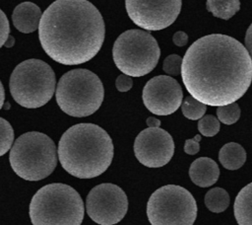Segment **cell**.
<instances>
[{"label": "cell", "mask_w": 252, "mask_h": 225, "mask_svg": "<svg viewBox=\"0 0 252 225\" xmlns=\"http://www.w3.org/2000/svg\"><path fill=\"white\" fill-rule=\"evenodd\" d=\"M181 77L188 93L206 106L235 103L252 82V58L246 47L226 35L200 38L186 50Z\"/></svg>", "instance_id": "obj_1"}, {"label": "cell", "mask_w": 252, "mask_h": 225, "mask_svg": "<svg viewBox=\"0 0 252 225\" xmlns=\"http://www.w3.org/2000/svg\"><path fill=\"white\" fill-rule=\"evenodd\" d=\"M105 27L97 8L88 0H56L43 12L38 38L45 53L64 65L94 57L104 40Z\"/></svg>", "instance_id": "obj_2"}, {"label": "cell", "mask_w": 252, "mask_h": 225, "mask_svg": "<svg viewBox=\"0 0 252 225\" xmlns=\"http://www.w3.org/2000/svg\"><path fill=\"white\" fill-rule=\"evenodd\" d=\"M57 154L62 168L79 179H92L104 173L114 154L108 133L94 123H78L61 136Z\"/></svg>", "instance_id": "obj_3"}, {"label": "cell", "mask_w": 252, "mask_h": 225, "mask_svg": "<svg viewBox=\"0 0 252 225\" xmlns=\"http://www.w3.org/2000/svg\"><path fill=\"white\" fill-rule=\"evenodd\" d=\"M84 202L72 187L53 183L40 188L30 203L32 225H81Z\"/></svg>", "instance_id": "obj_4"}, {"label": "cell", "mask_w": 252, "mask_h": 225, "mask_svg": "<svg viewBox=\"0 0 252 225\" xmlns=\"http://www.w3.org/2000/svg\"><path fill=\"white\" fill-rule=\"evenodd\" d=\"M13 171L26 181H40L48 177L57 165L53 140L44 133L30 131L19 136L9 155Z\"/></svg>", "instance_id": "obj_5"}, {"label": "cell", "mask_w": 252, "mask_h": 225, "mask_svg": "<svg viewBox=\"0 0 252 225\" xmlns=\"http://www.w3.org/2000/svg\"><path fill=\"white\" fill-rule=\"evenodd\" d=\"M104 97L103 85L96 74L88 69H73L59 79L55 98L59 108L75 117L95 112Z\"/></svg>", "instance_id": "obj_6"}, {"label": "cell", "mask_w": 252, "mask_h": 225, "mask_svg": "<svg viewBox=\"0 0 252 225\" xmlns=\"http://www.w3.org/2000/svg\"><path fill=\"white\" fill-rule=\"evenodd\" d=\"M55 74L52 68L40 59H28L13 70L10 93L17 104L27 109H36L47 104L55 91Z\"/></svg>", "instance_id": "obj_7"}, {"label": "cell", "mask_w": 252, "mask_h": 225, "mask_svg": "<svg viewBox=\"0 0 252 225\" xmlns=\"http://www.w3.org/2000/svg\"><path fill=\"white\" fill-rule=\"evenodd\" d=\"M160 49L156 38L148 32L128 30L122 33L112 47L116 67L130 77H141L157 66Z\"/></svg>", "instance_id": "obj_8"}, {"label": "cell", "mask_w": 252, "mask_h": 225, "mask_svg": "<svg viewBox=\"0 0 252 225\" xmlns=\"http://www.w3.org/2000/svg\"><path fill=\"white\" fill-rule=\"evenodd\" d=\"M197 211L193 195L176 185L158 188L147 203V216L152 225H193Z\"/></svg>", "instance_id": "obj_9"}, {"label": "cell", "mask_w": 252, "mask_h": 225, "mask_svg": "<svg viewBox=\"0 0 252 225\" xmlns=\"http://www.w3.org/2000/svg\"><path fill=\"white\" fill-rule=\"evenodd\" d=\"M86 210L95 223L114 225L120 222L127 213V195L120 187L114 184L97 185L87 195Z\"/></svg>", "instance_id": "obj_10"}, {"label": "cell", "mask_w": 252, "mask_h": 225, "mask_svg": "<svg viewBox=\"0 0 252 225\" xmlns=\"http://www.w3.org/2000/svg\"><path fill=\"white\" fill-rule=\"evenodd\" d=\"M182 0H125L129 18L146 31H160L178 17Z\"/></svg>", "instance_id": "obj_11"}, {"label": "cell", "mask_w": 252, "mask_h": 225, "mask_svg": "<svg viewBox=\"0 0 252 225\" xmlns=\"http://www.w3.org/2000/svg\"><path fill=\"white\" fill-rule=\"evenodd\" d=\"M134 153L138 161L149 168L166 165L173 156L174 142L171 135L159 127L142 130L134 141Z\"/></svg>", "instance_id": "obj_12"}, {"label": "cell", "mask_w": 252, "mask_h": 225, "mask_svg": "<svg viewBox=\"0 0 252 225\" xmlns=\"http://www.w3.org/2000/svg\"><path fill=\"white\" fill-rule=\"evenodd\" d=\"M183 92L179 83L170 76L158 75L150 79L142 94L145 107L154 114L168 115L181 106Z\"/></svg>", "instance_id": "obj_13"}, {"label": "cell", "mask_w": 252, "mask_h": 225, "mask_svg": "<svg viewBox=\"0 0 252 225\" xmlns=\"http://www.w3.org/2000/svg\"><path fill=\"white\" fill-rule=\"evenodd\" d=\"M41 16V11L37 5L32 2H23L14 9L12 21L18 31L30 34L39 27Z\"/></svg>", "instance_id": "obj_14"}, {"label": "cell", "mask_w": 252, "mask_h": 225, "mask_svg": "<svg viewBox=\"0 0 252 225\" xmlns=\"http://www.w3.org/2000/svg\"><path fill=\"white\" fill-rule=\"evenodd\" d=\"M189 177L195 185L201 188H208L217 183L220 177V169L218 164L211 158L201 157L191 164Z\"/></svg>", "instance_id": "obj_15"}, {"label": "cell", "mask_w": 252, "mask_h": 225, "mask_svg": "<svg viewBox=\"0 0 252 225\" xmlns=\"http://www.w3.org/2000/svg\"><path fill=\"white\" fill-rule=\"evenodd\" d=\"M233 212L238 225H252V183L241 188L236 195Z\"/></svg>", "instance_id": "obj_16"}, {"label": "cell", "mask_w": 252, "mask_h": 225, "mask_svg": "<svg viewBox=\"0 0 252 225\" xmlns=\"http://www.w3.org/2000/svg\"><path fill=\"white\" fill-rule=\"evenodd\" d=\"M219 160L223 168L234 171L243 166L246 161V151L235 142L224 144L219 152Z\"/></svg>", "instance_id": "obj_17"}, {"label": "cell", "mask_w": 252, "mask_h": 225, "mask_svg": "<svg viewBox=\"0 0 252 225\" xmlns=\"http://www.w3.org/2000/svg\"><path fill=\"white\" fill-rule=\"evenodd\" d=\"M207 10L215 17L228 20L240 9L239 0H207Z\"/></svg>", "instance_id": "obj_18"}, {"label": "cell", "mask_w": 252, "mask_h": 225, "mask_svg": "<svg viewBox=\"0 0 252 225\" xmlns=\"http://www.w3.org/2000/svg\"><path fill=\"white\" fill-rule=\"evenodd\" d=\"M204 201L210 211L220 213L228 207L230 198L225 189L221 188H214L206 193Z\"/></svg>", "instance_id": "obj_19"}, {"label": "cell", "mask_w": 252, "mask_h": 225, "mask_svg": "<svg viewBox=\"0 0 252 225\" xmlns=\"http://www.w3.org/2000/svg\"><path fill=\"white\" fill-rule=\"evenodd\" d=\"M181 110L185 117L188 119L197 120L204 116L207 111V107L205 104L194 99L192 96H188L182 102Z\"/></svg>", "instance_id": "obj_20"}, {"label": "cell", "mask_w": 252, "mask_h": 225, "mask_svg": "<svg viewBox=\"0 0 252 225\" xmlns=\"http://www.w3.org/2000/svg\"><path fill=\"white\" fill-rule=\"evenodd\" d=\"M218 119L227 125L235 123L240 117V108L236 103L226 106L218 107L217 109Z\"/></svg>", "instance_id": "obj_21"}, {"label": "cell", "mask_w": 252, "mask_h": 225, "mask_svg": "<svg viewBox=\"0 0 252 225\" xmlns=\"http://www.w3.org/2000/svg\"><path fill=\"white\" fill-rule=\"evenodd\" d=\"M14 141L12 125L3 117H0V157L6 154Z\"/></svg>", "instance_id": "obj_22"}, {"label": "cell", "mask_w": 252, "mask_h": 225, "mask_svg": "<svg viewBox=\"0 0 252 225\" xmlns=\"http://www.w3.org/2000/svg\"><path fill=\"white\" fill-rule=\"evenodd\" d=\"M198 129L200 133L204 136H215L220 131V121L214 115H205L202 118H200L198 122Z\"/></svg>", "instance_id": "obj_23"}, {"label": "cell", "mask_w": 252, "mask_h": 225, "mask_svg": "<svg viewBox=\"0 0 252 225\" xmlns=\"http://www.w3.org/2000/svg\"><path fill=\"white\" fill-rule=\"evenodd\" d=\"M181 65H182V59L177 54H170L165 57L162 64L163 71L172 76H177L181 73Z\"/></svg>", "instance_id": "obj_24"}, {"label": "cell", "mask_w": 252, "mask_h": 225, "mask_svg": "<svg viewBox=\"0 0 252 225\" xmlns=\"http://www.w3.org/2000/svg\"><path fill=\"white\" fill-rule=\"evenodd\" d=\"M10 36L9 21L5 13L0 9V47H2Z\"/></svg>", "instance_id": "obj_25"}, {"label": "cell", "mask_w": 252, "mask_h": 225, "mask_svg": "<svg viewBox=\"0 0 252 225\" xmlns=\"http://www.w3.org/2000/svg\"><path fill=\"white\" fill-rule=\"evenodd\" d=\"M115 86L119 92H127L133 86L132 78L126 74H121L116 78Z\"/></svg>", "instance_id": "obj_26"}, {"label": "cell", "mask_w": 252, "mask_h": 225, "mask_svg": "<svg viewBox=\"0 0 252 225\" xmlns=\"http://www.w3.org/2000/svg\"><path fill=\"white\" fill-rule=\"evenodd\" d=\"M200 140H201V135L199 134L195 135V137L192 139H187L184 144L185 153L189 155L197 154L200 150V144H199Z\"/></svg>", "instance_id": "obj_27"}, {"label": "cell", "mask_w": 252, "mask_h": 225, "mask_svg": "<svg viewBox=\"0 0 252 225\" xmlns=\"http://www.w3.org/2000/svg\"><path fill=\"white\" fill-rule=\"evenodd\" d=\"M172 41L176 46H184L188 42V36L184 32H176L172 37Z\"/></svg>", "instance_id": "obj_28"}, {"label": "cell", "mask_w": 252, "mask_h": 225, "mask_svg": "<svg viewBox=\"0 0 252 225\" xmlns=\"http://www.w3.org/2000/svg\"><path fill=\"white\" fill-rule=\"evenodd\" d=\"M245 45L246 49L249 52L251 58H252V24L249 26V28L246 31L245 35Z\"/></svg>", "instance_id": "obj_29"}, {"label": "cell", "mask_w": 252, "mask_h": 225, "mask_svg": "<svg viewBox=\"0 0 252 225\" xmlns=\"http://www.w3.org/2000/svg\"><path fill=\"white\" fill-rule=\"evenodd\" d=\"M147 125L149 127H159L160 120L154 117V116H150V117L147 118Z\"/></svg>", "instance_id": "obj_30"}, {"label": "cell", "mask_w": 252, "mask_h": 225, "mask_svg": "<svg viewBox=\"0 0 252 225\" xmlns=\"http://www.w3.org/2000/svg\"><path fill=\"white\" fill-rule=\"evenodd\" d=\"M4 101H5V90L0 81V110L2 109V107L4 105Z\"/></svg>", "instance_id": "obj_31"}, {"label": "cell", "mask_w": 252, "mask_h": 225, "mask_svg": "<svg viewBox=\"0 0 252 225\" xmlns=\"http://www.w3.org/2000/svg\"><path fill=\"white\" fill-rule=\"evenodd\" d=\"M14 43H15V38H14V37L13 36H9L8 37V38H7V40H6V42H5V46L6 47H12L13 45H14Z\"/></svg>", "instance_id": "obj_32"}]
</instances>
